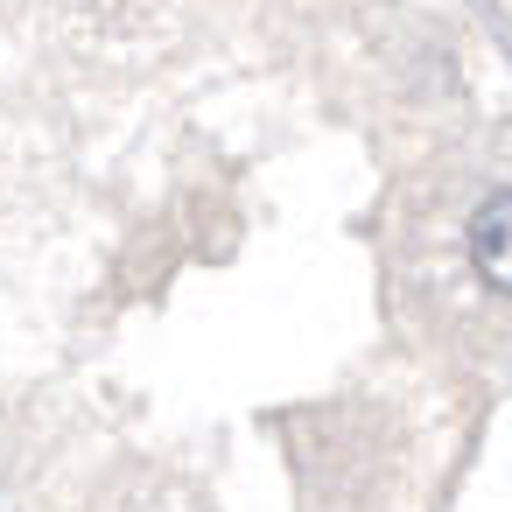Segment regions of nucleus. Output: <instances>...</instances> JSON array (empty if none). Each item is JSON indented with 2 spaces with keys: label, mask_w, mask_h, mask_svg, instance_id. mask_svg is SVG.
Masks as SVG:
<instances>
[{
  "label": "nucleus",
  "mask_w": 512,
  "mask_h": 512,
  "mask_svg": "<svg viewBox=\"0 0 512 512\" xmlns=\"http://www.w3.org/2000/svg\"><path fill=\"white\" fill-rule=\"evenodd\" d=\"M470 260H477V274L491 288L512 295V190H498V197L477 204V218H470Z\"/></svg>",
  "instance_id": "nucleus-1"
}]
</instances>
